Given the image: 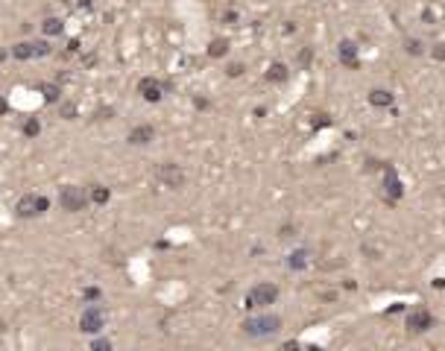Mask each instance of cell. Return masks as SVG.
<instances>
[{
    "label": "cell",
    "instance_id": "1",
    "mask_svg": "<svg viewBox=\"0 0 445 351\" xmlns=\"http://www.w3.org/2000/svg\"><path fill=\"white\" fill-rule=\"evenodd\" d=\"M50 208V199L47 196H38V193H27V196H21L15 205V214L21 219H33V217H41L44 211Z\"/></svg>",
    "mask_w": 445,
    "mask_h": 351
},
{
    "label": "cell",
    "instance_id": "2",
    "mask_svg": "<svg viewBox=\"0 0 445 351\" xmlns=\"http://www.w3.org/2000/svg\"><path fill=\"white\" fill-rule=\"evenodd\" d=\"M278 328H281V319L273 316V313H261V316H252V319L243 322V331L249 336H270V334H275Z\"/></svg>",
    "mask_w": 445,
    "mask_h": 351
},
{
    "label": "cell",
    "instance_id": "3",
    "mask_svg": "<svg viewBox=\"0 0 445 351\" xmlns=\"http://www.w3.org/2000/svg\"><path fill=\"white\" fill-rule=\"evenodd\" d=\"M59 205L70 211V214H76V211H85L88 205V193L85 187H76V184H65L62 190H59Z\"/></svg>",
    "mask_w": 445,
    "mask_h": 351
},
{
    "label": "cell",
    "instance_id": "4",
    "mask_svg": "<svg viewBox=\"0 0 445 351\" xmlns=\"http://www.w3.org/2000/svg\"><path fill=\"white\" fill-rule=\"evenodd\" d=\"M275 299H278V287L270 281H261L246 293V307H270V304H275Z\"/></svg>",
    "mask_w": 445,
    "mask_h": 351
},
{
    "label": "cell",
    "instance_id": "5",
    "mask_svg": "<svg viewBox=\"0 0 445 351\" xmlns=\"http://www.w3.org/2000/svg\"><path fill=\"white\" fill-rule=\"evenodd\" d=\"M105 328V307L103 304H88L85 313L79 316V331L82 334H100Z\"/></svg>",
    "mask_w": 445,
    "mask_h": 351
},
{
    "label": "cell",
    "instance_id": "6",
    "mask_svg": "<svg viewBox=\"0 0 445 351\" xmlns=\"http://www.w3.org/2000/svg\"><path fill=\"white\" fill-rule=\"evenodd\" d=\"M407 331L410 334H422V331H428L430 325H433V316H430V310H425V307H413L410 313H407Z\"/></svg>",
    "mask_w": 445,
    "mask_h": 351
},
{
    "label": "cell",
    "instance_id": "7",
    "mask_svg": "<svg viewBox=\"0 0 445 351\" xmlns=\"http://www.w3.org/2000/svg\"><path fill=\"white\" fill-rule=\"evenodd\" d=\"M158 179L167 184V187L176 190V187H182V184H185V173H182L179 164H161V167H158Z\"/></svg>",
    "mask_w": 445,
    "mask_h": 351
},
{
    "label": "cell",
    "instance_id": "8",
    "mask_svg": "<svg viewBox=\"0 0 445 351\" xmlns=\"http://www.w3.org/2000/svg\"><path fill=\"white\" fill-rule=\"evenodd\" d=\"M138 94H141L147 102H158L161 100V82L153 79V76H144V79L138 82Z\"/></svg>",
    "mask_w": 445,
    "mask_h": 351
},
{
    "label": "cell",
    "instance_id": "9",
    "mask_svg": "<svg viewBox=\"0 0 445 351\" xmlns=\"http://www.w3.org/2000/svg\"><path fill=\"white\" fill-rule=\"evenodd\" d=\"M401 196V179L393 167H387V179H384V199L387 202H395Z\"/></svg>",
    "mask_w": 445,
    "mask_h": 351
},
{
    "label": "cell",
    "instance_id": "10",
    "mask_svg": "<svg viewBox=\"0 0 445 351\" xmlns=\"http://www.w3.org/2000/svg\"><path fill=\"white\" fill-rule=\"evenodd\" d=\"M153 138H155V129L150 126V123H144V126H135V129L129 132V144H135V147H147Z\"/></svg>",
    "mask_w": 445,
    "mask_h": 351
},
{
    "label": "cell",
    "instance_id": "11",
    "mask_svg": "<svg viewBox=\"0 0 445 351\" xmlns=\"http://www.w3.org/2000/svg\"><path fill=\"white\" fill-rule=\"evenodd\" d=\"M340 62L346 67H352V70H358V47H355V41H340Z\"/></svg>",
    "mask_w": 445,
    "mask_h": 351
},
{
    "label": "cell",
    "instance_id": "12",
    "mask_svg": "<svg viewBox=\"0 0 445 351\" xmlns=\"http://www.w3.org/2000/svg\"><path fill=\"white\" fill-rule=\"evenodd\" d=\"M369 102L378 105V108H384V105H393V94L387 91V88H375L372 94H369Z\"/></svg>",
    "mask_w": 445,
    "mask_h": 351
},
{
    "label": "cell",
    "instance_id": "13",
    "mask_svg": "<svg viewBox=\"0 0 445 351\" xmlns=\"http://www.w3.org/2000/svg\"><path fill=\"white\" fill-rule=\"evenodd\" d=\"M226 53H229V41H226V38H214V41L208 44V56H211V59H222Z\"/></svg>",
    "mask_w": 445,
    "mask_h": 351
},
{
    "label": "cell",
    "instance_id": "14",
    "mask_svg": "<svg viewBox=\"0 0 445 351\" xmlns=\"http://www.w3.org/2000/svg\"><path fill=\"white\" fill-rule=\"evenodd\" d=\"M267 79H270V82H284V79H287V67L281 65V62L270 65V70H267Z\"/></svg>",
    "mask_w": 445,
    "mask_h": 351
},
{
    "label": "cell",
    "instance_id": "15",
    "mask_svg": "<svg viewBox=\"0 0 445 351\" xmlns=\"http://www.w3.org/2000/svg\"><path fill=\"white\" fill-rule=\"evenodd\" d=\"M62 30H65V24H62L59 18H47V21L41 24V33L44 35H62Z\"/></svg>",
    "mask_w": 445,
    "mask_h": 351
},
{
    "label": "cell",
    "instance_id": "16",
    "mask_svg": "<svg viewBox=\"0 0 445 351\" xmlns=\"http://www.w3.org/2000/svg\"><path fill=\"white\" fill-rule=\"evenodd\" d=\"M38 91L44 94V100H47V102H59V94H62V91H59V85H53V82H41V85H38Z\"/></svg>",
    "mask_w": 445,
    "mask_h": 351
},
{
    "label": "cell",
    "instance_id": "17",
    "mask_svg": "<svg viewBox=\"0 0 445 351\" xmlns=\"http://www.w3.org/2000/svg\"><path fill=\"white\" fill-rule=\"evenodd\" d=\"M12 56H15V59H21V62H24V59H33V44H30V41H21V44H15V47H12Z\"/></svg>",
    "mask_w": 445,
    "mask_h": 351
},
{
    "label": "cell",
    "instance_id": "18",
    "mask_svg": "<svg viewBox=\"0 0 445 351\" xmlns=\"http://www.w3.org/2000/svg\"><path fill=\"white\" fill-rule=\"evenodd\" d=\"M108 196H112V193H108V187H103V184H94V187H91V202L105 205V202H108Z\"/></svg>",
    "mask_w": 445,
    "mask_h": 351
},
{
    "label": "cell",
    "instance_id": "19",
    "mask_svg": "<svg viewBox=\"0 0 445 351\" xmlns=\"http://www.w3.org/2000/svg\"><path fill=\"white\" fill-rule=\"evenodd\" d=\"M38 132H41V123H38L35 117H30V120L24 123V135H27V138H35Z\"/></svg>",
    "mask_w": 445,
    "mask_h": 351
},
{
    "label": "cell",
    "instance_id": "20",
    "mask_svg": "<svg viewBox=\"0 0 445 351\" xmlns=\"http://www.w3.org/2000/svg\"><path fill=\"white\" fill-rule=\"evenodd\" d=\"M100 296H103V293H100V287H85V290H82V299L91 301V304H94V301H100Z\"/></svg>",
    "mask_w": 445,
    "mask_h": 351
},
{
    "label": "cell",
    "instance_id": "21",
    "mask_svg": "<svg viewBox=\"0 0 445 351\" xmlns=\"http://www.w3.org/2000/svg\"><path fill=\"white\" fill-rule=\"evenodd\" d=\"M305 258H308L305 252H293V255H290V267L293 269H302V267H305Z\"/></svg>",
    "mask_w": 445,
    "mask_h": 351
},
{
    "label": "cell",
    "instance_id": "22",
    "mask_svg": "<svg viewBox=\"0 0 445 351\" xmlns=\"http://www.w3.org/2000/svg\"><path fill=\"white\" fill-rule=\"evenodd\" d=\"M50 53V44L47 41H35L33 44V56H47Z\"/></svg>",
    "mask_w": 445,
    "mask_h": 351
},
{
    "label": "cell",
    "instance_id": "23",
    "mask_svg": "<svg viewBox=\"0 0 445 351\" xmlns=\"http://www.w3.org/2000/svg\"><path fill=\"white\" fill-rule=\"evenodd\" d=\"M91 351H112V342L100 336V339H94V345H91Z\"/></svg>",
    "mask_w": 445,
    "mask_h": 351
},
{
    "label": "cell",
    "instance_id": "24",
    "mask_svg": "<svg viewBox=\"0 0 445 351\" xmlns=\"http://www.w3.org/2000/svg\"><path fill=\"white\" fill-rule=\"evenodd\" d=\"M430 53H433V59H436V62H445V44H442V41H439V44H433V50H430Z\"/></svg>",
    "mask_w": 445,
    "mask_h": 351
},
{
    "label": "cell",
    "instance_id": "25",
    "mask_svg": "<svg viewBox=\"0 0 445 351\" xmlns=\"http://www.w3.org/2000/svg\"><path fill=\"white\" fill-rule=\"evenodd\" d=\"M407 53H410V56H419V53H422V44H419L416 38H410V41H407Z\"/></svg>",
    "mask_w": 445,
    "mask_h": 351
},
{
    "label": "cell",
    "instance_id": "26",
    "mask_svg": "<svg viewBox=\"0 0 445 351\" xmlns=\"http://www.w3.org/2000/svg\"><path fill=\"white\" fill-rule=\"evenodd\" d=\"M240 73H243V65H229V76H240Z\"/></svg>",
    "mask_w": 445,
    "mask_h": 351
},
{
    "label": "cell",
    "instance_id": "27",
    "mask_svg": "<svg viewBox=\"0 0 445 351\" xmlns=\"http://www.w3.org/2000/svg\"><path fill=\"white\" fill-rule=\"evenodd\" d=\"M62 111H65V117H73V111H76V108H73V102H65V105H62Z\"/></svg>",
    "mask_w": 445,
    "mask_h": 351
},
{
    "label": "cell",
    "instance_id": "28",
    "mask_svg": "<svg viewBox=\"0 0 445 351\" xmlns=\"http://www.w3.org/2000/svg\"><path fill=\"white\" fill-rule=\"evenodd\" d=\"M310 56H313L310 50H302V56H299V62H302V65H310Z\"/></svg>",
    "mask_w": 445,
    "mask_h": 351
},
{
    "label": "cell",
    "instance_id": "29",
    "mask_svg": "<svg viewBox=\"0 0 445 351\" xmlns=\"http://www.w3.org/2000/svg\"><path fill=\"white\" fill-rule=\"evenodd\" d=\"M0 114H6V100H0Z\"/></svg>",
    "mask_w": 445,
    "mask_h": 351
},
{
    "label": "cell",
    "instance_id": "30",
    "mask_svg": "<svg viewBox=\"0 0 445 351\" xmlns=\"http://www.w3.org/2000/svg\"><path fill=\"white\" fill-rule=\"evenodd\" d=\"M91 3H94V0H79V6H91Z\"/></svg>",
    "mask_w": 445,
    "mask_h": 351
},
{
    "label": "cell",
    "instance_id": "31",
    "mask_svg": "<svg viewBox=\"0 0 445 351\" xmlns=\"http://www.w3.org/2000/svg\"><path fill=\"white\" fill-rule=\"evenodd\" d=\"M3 328H6V325H3V319H0V334H3Z\"/></svg>",
    "mask_w": 445,
    "mask_h": 351
},
{
    "label": "cell",
    "instance_id": "32",
    "mask_svg": "<svg viewBox=\"0 0 445 351\" xmlns=\"http://www.w3.org/2000/svg\"><path fill=\"white\" fill-rule=\"evenodd\" d=\"M3 59H6V53H3V50H0V62H3Z\"/></svg>",
    "mask_w": 445,
    "mask_h": 351
}]
</instances>
